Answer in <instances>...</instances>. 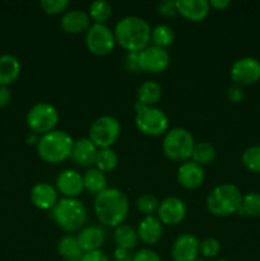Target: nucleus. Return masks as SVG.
<instances>
[{"mask_svg":"<svg viewBox=\"0 0 260 261\" xmlns=\"http://www.w3.org/2000/svg\"><path fill=\"white\" fill-rule=\"evenodd\" d=\"M93 211L97 219L103 226L117 227L124 223L129 213V199L117 188H107L97 194L93 201Z\"/></svg>","mask_w":260,"mask_h":261,"instance_id":"1","label":"nucleus"},{"mask_svg":"<svg viewBox=\"0 0 260 261\" xmlns=\"http://www.w3.org/2000/svg\"><path fill=\"white\" fill-rule=\"evenodd\" d=\"M116 43L127 53H139L149 45L152 28L148 20L139 15H125L114 28Z\"/></svg>","mask_w":260,"mask_h":261,"instance_id":"2","label":"nucleus"},{"mask_svg":"<svg viewBox=\"0 0 260 261\" xmlns=\"http://www.w3.org/2000/svg\"><path fill=\"white\" fill-rule=\"evenodd\" d=\"M50 217L63 231L73 233L86 226L88 211L78 198H61L50 211Z\"/></svg>","mask_w":260,"mask_h":261,"instance_id":"3","label":"nucleus"},{"mask_svg":"<svg viewBox=\"0 0 260 261\" xmlns=\"http://www.w3.org/2000/svg\"><path fill=\"white\" fill-rule=\"evenodd\" d=\"M74 139L64 130H53L41 135L36 144L37 154L48 163H60L70 158Z\"/></svg>","mask_w":260,"mask_h":261,"instance_id":"4","label":"nucleus"},{"mask_svg":"<svg viewBox=\"0 0 260 261\" xmlns=\"http://www.w3.org/2000/svg\"><path fill=\"white\" fill-rule=\"evenodd\" d=\"M242 203V194L233 184H221L209 191L206 209L217 217H227L237 213Z\"/></svg>","mask_w":260,"mask_h":261,"instance_id":"5","label":"nucleus"},{"mask_svg":"<svg viewBox=\"0 0 260 261\" xmlns=\"http://www.w3.org/2000/svg\"><path fill=\"white\" fill-rule=\"evenodd\" d=\"M194 147H195V140L193 134L185 127H172L163 135V153L171 161L183 163L191 160Z\"/></svg>","mask_w":260,"mask_h":261,"instance_id":"6","label":"nucleus"},{"mask_svg":"<svg viewBox=\"0 0 260 261\" xmlns=\"http://www.w3.org/2000/svg\"><path fill=\"white\" fill-rule=\"evenodd\" d=\"M168 125L170 120L162 109L135 103V126L140 133L148 137H160L167 133Z\"/></svg>","mask_w":260,"mask_h":261,"instance_id":"7","label":"nucleus"},{"mask_svg":"<svg viewBox=\"0 0 260 261\" xmlns=\"http://www.w3.org/2000/svg\"><path fill=\"white\" fill-rule=\"evenodd\" d=\"M121 133V124L111 115H101L89 126L88 138L98 149L111 148L119 139Z\"/></svg>","mask_w":260,"mask_h":261,"instance_id":"8","label":"nucleus"},{"mask_svg":"<svg viewBox=\"0 0 260 261\" xmlns=\"http://www.w3.org/2000/svg\"><path fill=\"white\" fill-rule=\"evenodd\" d=\"M58 122V109L48 102H37L31 107L27 114L28 127L37 135L47 134L55 130Z\"/></svg>","mask_w":260,"mask_h":261,"instance_id":"9","label":"nucleus"},{"mask_svg":"<svg viewBox=\"0 0 260 261\" xmlns=\"http://www.w3.org/2000/svg\"><path fill=\"white\" fill-rule=\"evenodd\" d=\"M86 46L97 56L109 55L116 45L114 30L106 23H92L86 32Z\"/></svg>","mask_w":260,"mask_h":261,"instance_id":"10","label":"nucleus"},{"mask_svg":"<svg viewBox=\"0 0 260 261\" xmlns=\"http://www.w3.org/2000/svg\"><path fill=\"white\" fill-rule=\"evenodd\" d=\"M138 63L140 70L147 73H162L170 66L171 58L166 48L154 45H148L138 53Z\"/></svg>","mask_w":260,"mask_h":261,"instance_id":"11","label":"nucleus"},{"mask_svg":"<svg viewBox=\"0 0 260 261\" xmlns=\"http://www.w3.org/2000/svg\"><path fill=\"white\" fill-rule=\"evenodd\" d=\"M232 81L240 86H250L260 79V61L252 56L240 58L231 66Z\"/></svg>","mask_w":260,"mask_h":261,"instance_id":"12","label":"nucleus"},{"mask_svg":"<svg viewBox=\"0 0 260 261\" xmlns=\"http://www.w3.org/2000/svg\"><path fill=\"white\" fill-rule=\"evenodd\" d=\"M188 208L185 201L177 196H167L160 203L157 209V217L162 224L176 226L185 219Z\"/></svg>","mask_w":260,"mask_h":261,"instance_id":"13","label":"nucleus"},{"mask_svg":"<svg viewBox=\"0 0 260 261\" xmlns=\"http://www.w3.org/2000/svg\"><path fill=\"white\" fill-rule=\"evenodd\" d=\"M200 255V240L193 233H183L177 236L171 246V256L173 261H193Z\"/></svg>","mask_w":260,"mask_h":261,"instance_id":"14","label":"nucleus"},{"mask_svg":"<svg viewBox=\"0 0 260 261\" xmlns=\"http://www.w3.org/2000/svg\"><path fill=\"white\" fill-rule=\"evenodd\" d=\"M56 190L63 198H78L84 190L83 175L73 168L63 170L56 177Z\"/></svg>","mask_w":260,"mask_h":261,"instance_id":"15","label":"nucleus"},{"mask_svg":"<svg viewBox=\"0 0 260 261\" xmlns=\"http://www.w3.org/2000/svg\"><path fill=\"white\" fill-rule=\"evenodd\" d=\"M177 181L183 188L196 189L201 186L205 178V171L203 166L198 165L194 161L189 160L186 162H183L177 168Z\"/></svg>","mask_w":260,"mask_h":261,"instance_id":"16","label":"nucleus"},{"mask_svg":"<svg viewBox=\"0 0 260 261\" xmlns=\"http://www.w3.org/2000/svg\"><path fill=\"white\" fill-rule=\"evenodd\" d=\"M60 25L66 33L78 35V33L87 32V30L91 27V17L87 10L74 8L61 14Z\"/></svg>","mask_w":260,"mask_h":261,"instance_id":"17","label":"nucleus"},{"mask_svg":"<svg viewBox=\"0 0 260 261\" xmlns=\"http://www.w3.org/2000/svg\"><path fill=\"white\" fill-rule=\"evenodd\" d=\"M31 201L41 211H51L59 201V191L47 182H38L32 186L30 193Z\"/></svg>","mask_w":260,"mask_h":261,"instance_id":"18","label":"nucleus"},{"mask_svg":"<svg viewBox=\"0 0 260 261\" xmlns=\"http://www.w3.org/2000/svg\"><path fill=\"white\" fill-rule=\"evenodd\" d=\"M97 152H98V148L89 138H79V139L74 140L70 158L76 165L89 167V166L94 165Z\"/></svg>","mask_w":260,"mask_h":261,"instance_id":"19","label":"nucleus"},{"mask_svg":"<svg viewBox=\"0 0 260 261\" xmlns=\"http://www.w3.org/2000/svg\"><path fill=\"white\" fill-rule=\"evenodd\" d=\"M177 13L191 22H200L208 17L211 4L208 0H176Z\"/></svg>","mask_w":260,"mask_h":261,"instance_id":"20","label":"nucleus"},{"mask_svg":"<svg viewBox=\"0 0 260 261\" xmlns=\"http://www.w3.org/2000/svg\"><path fill=\"white\" fill-rule=\"evenodd\" d=\"M162 222L154 216H144L138 223V239L147 245H154L162 237Z\"/></svg>","mask_w":260,"mask_h":261,"instance_id":"21","label":"nucleus"},{"mask_svg":"<svg viewBox=\"0 0 260 261\" xmlns=\"http://www.w3.org/2000/svg\"><path fill=\"white\" fill-rule=\"evenodd\" d=\"M79 245L82 246L84 252L96 251L101 249L106 240V232L101 226L91 224V226H84L76 234Z\"/></svg>","mask_w":260,"mask_h":261,"instance_id":"22","label":"nucleus"},{"mask_svg":"<svg viewBox=\"0 0 260 261\" xmlns=\"http://www.w3.org/2000/svg\"><path fill=\"white\" fill-rule=\"evenodd\" d=\"M20 74V61L14 55L4 54L0 56V86L8 87L15 82Z\"/></svg>","mask_w":260,"mask_h":261,"instance_id":"23","label":"nucleus"},{"mask_svg":"<svg viewBox=\"0 0 260 261\" xmlns=\"http://www.w3.org/2000/svg\"><path fill=\"white\" fill-rule=\"evenodd\" d=\"M58 252L64 261H81L84 251L74 234H65L58 242Z\"/></svg>","mask_w":260,"mask_h":261,"instance_id":"24","label":"nucleus"},{"mask_svg":"<svg viewBox=\"0 0 260 261\" xmlns=\"http://www.w3.org/2000/svg\"><path fill=\"white\" fill-rule=\"evenodd\" d=\"M83 185L88 193L97 195L109 188V178L106 173L99 171L98 168L91 167L84 172Z\"/></svg>","mask_w":260,"mask_h":261,"instance_id":"25","label":"nucleus"},{"mask_svg":"<svg viewBox=\"0 0 260 261\" xmlns=\"http://www.w3.org/2000/svg\"><path fill=\"white\" fill-rule=\"evenodd\" d=\"M138 240L139 239H138L137 229L130 226V224L122 223L120 226L115 227L114 241L116 244V247H119V249L130 251V250L137 246Z\"/></svg>","mask_w":260,"mask_h":261,"instance_id":"26","label":"nucleus"},{"mask_svg":"<svg viewBox=\"0 0 260 261\" xmlns=\"http://www.w3.org/2000/svg\"><path fill=\"white\" fill-rule=\"evenodd\" d=\"M162 96V87L155 81H145L137 91V102L143 106H154Z\"/></svg>","mask_w":260,"mask_h":261,"instance_id":"27","label":"nucleus"},{"mask_svg":"<svg viewBox=\"0 0 260 261\" xmlns=\"http://www.w3.org/2000/svg\"><path fill=\"white\" fill-rule=\"evenodd\" d=\"M150 41H152V45L158 46V47H168L175 41V31L170 24L161 23V24H157L154 28H152Z\"/></svg>","mask_w":260,"mask_h":261,"instance_id":"28","label":"nucleus"},{"mask_svg":"<svg viewBox=\"0 0 260 261\" xmlns=\"http://www.w3.org/2000/svg\"><path fill=\"white\" fill-rule=\"evenodd\" d=\"M119 165V155L112 148H102L98 149L94 161V166L99 171L105 173H109L114 171Z\"/></svg>","mask_w":260,"mask_h":261,"instance_id":"29","label":"nucleus"},{"mask_svg":"<svg viewBox=\"0 0 260 261\" xmlns=\"http://www.w3.org/2000/svg\"><path fill=\"white\" fill-rule=\"evenodd\" d=\"M217 157V150L214 148V145H212L208 142H200L195 143V147H194L193 154H191V161H194L195 163L200 166H206L211 165L214 162Z\"/></svg>","mask_w":260,"mask_h":261,"instance_id":"30","label":"nucleus"},{"mask_svg":"<svg viewBox=\"0 0 260 261\" xmlns=\"http://www.w3.org/2000/svg\"><path fill=\"white\" fill-rule=\"evenodd\" d=\"M112 13V7L106 0H94L89 4L88 14L93 23H106Z\"/></svg>","mask_w":260,"mask_h":261,"instance_id":"31","label":"nucleus"},{"mask_svg":"<svg viewBox=\"0 0 260 261\" xmlns=\"http://www.w3.org/2000/svg\"><path fill=\"white\" fill-rule=\"evenodd\" d=\"M239 216H249V217H260V194L259 193H249L242 196L241 206L237 211Z\"/></svg>","mask_w":260,"mask_h":261,"instance_id":"32","label":"nucleus"},{"mask_svg":"<svg viewBox=\"0 0 260 261\" xmlns=\"http://www.w3.org/2000/svg\"><path fill=\"white\" fill-rule=\"evenodd\" d=\"M242 165L251 172H260V145H251L241 155Z\"/></svg>","mask_w":260,"mask_h":261,"instance_id":"33","label":"nucleus"},{"mask_svg":"<svg viewBox=\"0 0 260 261\" xmlns=\"http://www.w3.org/2000/svg\"><path fill=\"white\" fill-rule=\"evenodd\" d=\"M135 205H137V209L140 213L145 214V216H152V213L157 212L160 201H158V199L153 194L144 193L140 196H138Z\"/></svg>","mask_w":260,"mask_h":261,"instance_id":"34","label":"nucleus"},{"mask_svg":"<svg viewBox=\"0 0 260 261\" xmlns=\"http://www.w3.org/2000/svg\"><path fill=\"white\" fill-rule=\"evenodd\" d=\"M40 5L45 13L51 15H56L64 14L68 10L70 2L69 0H41Z\"/></svg>","mask_w":260,"mask_h":261,"instance_id":"35","label":"nucleus"},{"mask_svg":"<svg viewBox=\"0 0 260 261\" xmlns=\"http://www.w3.org/2000/svg\"><path fill=\"white\" fill-rule=\"evenodd\" d=\"M221 251V244L214 237H206L200 241V254L201 256L209 259V257H216Z\"/></svg>","mask_w":260,"mask_h":261,"instance_id":"36","label":"nucleus"},{"mask_svg":"<svg viewBox=\"0 0 260 261\" xmlns=\"http://www.w3.org/2000/svg\"><path fill=\"white\" fill-rule=\"evenodd\" d=\"M132 261H162V259L154 250L140 249L133 255Z\"/></svg>","mask_w":260,"mask_h":261,"instance_id":"37","label":"nucleus"},{"mask_svg":"<svg viewBox=\"0 0 260 261\" xmlns=\"http://www.w3.org/2000/svg\"><path fill=\"white\" fill-rule=\"evenodd\" d=\"M157 10L163 17H175L177 14L176 2H173V0H163V2L158 3Z\"/></svg>","mask_w":260,"mask_h":261,"instance_id":"38","label":"nucleus"},{"mask_svg":"<svg viewBox=\"0 0 260 261\" xmlns=\"http://www.w3.org/2000/svg\"><path fill=\"white\" fill-rule=\"evenodd\" d=\"M227 97L231 102H235V103H239L242 99L245 98V91L242 88V86L240 84H232V86L228 87L227 89Z\"/></svg>","mask_w":260,"mask_h":261,"instance_id":"39","label":"nucleus"},{"mask_svg":"<svg viewBox=\"0 0 260 261\" xmlns=\"http://www.w3.org/2000/svg\"><path fill=\"white\" fill-rule=\"evenodd\" d=\"M124 65L126 70L132 71V73L140 71L139 63H138V53H126L124 58Z\"/></svg>","mask_w":260,"mask_h":261,"instance_id":"40","label":"nucleus"},{"mask_svg":"<svg viewBox=\"0 0 260 261\" xmlns=\"http://www.w3.org/2000/svg\"><path fill=\"white\" fill-rule=\"evenodd\" d=\"M81 261H110V259L103 251H101V250H96V251L84 252L83 257H82Z\"/></svg>","mask_w":260,"mask_h":261,"instance_id":"41","label":"nucleus"},{"mask_svg":"<svg viewBox=\"0 0 260 261\" xmlns=\"http://www.w3.org/2000/svg\"><path fill=\"white\" fill-rule=\"evenodd\" d=\"M10 99H12V93H10L9 88L4 86H0V109L8 106Z\"/></svg>","mask_w":260,"mask_h":261,"instance_id":"42","label":"nucleus"},{"mask_svg":"<svg viewBox=\"0 0 260 261\" xmlns=\"http://www.w3.org/2000/svg\"><path fill=\"white\" fill-rule=\"evenodd\" d=\"M209 4H211V8L223 10V9H226L229 4H231V2H229V0H211V2H209Z\"/></svg>","mask_w":260,"mask_h":261,"instance_id":"43","label":"nucleus"},{"mask_svg":"<svg viewBox=\"0 0 260 261\" xmlns=\"http://www.w3.org/2000/svg\"><path fill=\"white\" fill-rule=\"evenodd\" d=\"M38 139H40V138H38V135L35 134V133H31V134L27 137V142L30 143V144H33V143H36V144H37Z\"/></svg>","mask_w":260,"mask_h":261,"instance_id":"44","label":"nucleus"},{"mask_svg":"<svg viewBox=\"0 0 260 261\" xmlns=\"http://www.w3.org/2000/svg\"><path fill=\"white\" fill-rule=\"evenodd\" d=\"M193 261H205V260L201 259V257H198V259H195V260H193Z\"/></svg>","mask_w":260,"mask_h":261,"instance_id":"45","label":"nucleus"},{"mask_svg":"<svg viewBox=\"0 0 260 261\" xmlns=\"http://www.w3.org/2000/svg\"><path fill=\"white\" fill-rule=\"evenodd\" d=\"M217 261H228V260H226V259H219V260H217Z\"/></svg>","mask_w":260,"mask_h":261,"instance_id":"46","label":"nucleus"}]
</instances>
